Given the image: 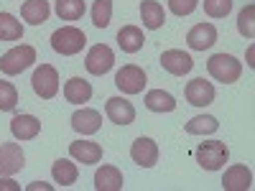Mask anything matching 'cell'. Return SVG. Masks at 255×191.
Masks as SVG:
<instances>
[{
    "label": "cell",
    "instance_id": "cell-1",
    "mask_svg": "<svg viewBox=\"0 0 255 191\" xmlns=\"http://www.w3.org/2000/svg\"><path fill=\"white\" fill-rule=\"evenodd\" d=\"M87 44V36L84 31H79L77 26H61L59 31L51 33V49L61 56H74L84 49Z\"/></svg>",
    "mask_w": 255,
    "mask_h": 191
},
{
    "label": "cell",
    "instance_id": "cell-2",
    "mask_svg": "<svg viewBox=\"0 0 255 191\" xmlns=\"http://www.w3.org/2000/svg\"><path fill=\"white\" fill-rule=\"evenodd\" d=\"M194 156H197V163L204 168V171H220L230 158V148L222 140H207V143L197 145Z\"/></svg>",
    "mask_w": 255,
    "mask_h": 191
},
{
    "label": "cell",
    "instance_id": "cell-3",
    "mask_svg": "<svg viewBox=\"0 0 255 191\" xmlns=\"http://www.w3.org/2000/svg\"><path fill=\"white\" fill-rule=\"evenodd\" d=\"M33 61H36V49L28 44H20V46H13L10 51H5L0 56V72L8 77H15L20 72H26Z\"/></svg>",
    "mask_w": 255,
    "mask_h": 191
},
{
    "label": "cell",
    "instance_id": "cell-4",
    "mask_svg": "<svg viewBox=\"0 0 255 191\" xmlns=\"http://www.w3.org/2000/svg\"><path fill=\"white\" fill-rule=\"evenodd\" d=\"M207 72L215 77L217 82H222V84H232V82L240 79L243 64L232 54H215V56L207 61Z\"/></svg>",
    "mask_w": 255,
    "mask_h": 191
},
{
    "label": "cell",
    "instance_id": "cell-5",
    "mask_svg": "<svg viewBox=\"0 0 255 191\" xmlns=\"http://www.w3.org/2000/svg\"><path fill=\"white\" fill-rule=\"evenodd\" d=\"M31 87L41 99H51L59 95V72L51 64H41L31 77Z\"/></svg>",
    "mask_w": 255,
    "mask_h": 191
},
{
    "label": "cell",
    "instance_id": "cell-6",
    "mask_svg": "<svg viewBox=\"0 0 255 191\" xmlns=\"http://www.w3.org/2000/svg\"><path fill=\"white\" fill-rule=\"evenodd\" d=\"M84 67H87V72L95 74V77L108 74V72L115 67V54H113V49H110L108 44H95V46L87 51Z\"/></svg>",
    "mask_w": 255,
    "mask_h": 191
},
{
    "label": "cell",
    "instance_id": "cell-7",
    "mask_svg": "<svg viewBox=\"0 0 255 191\" xmlns=\"http://www.w3.org/2000/svg\"><path fill=\"white\" fill-rule=\"evenodd\" d=\"M145 82H148L145 72H143L140 67H135V64H128V67H123V69L115 74V87H118L123 95H138V92H143Z\"/></svg>",
    "mask_w": 255,
    "mask_h": 191
},
{
    "label": "cell",
    "instance_id": "cell-8",
    "mask_svg": "<svg viewBox=\"0 0 255 191\" xmlns=\"http://www.w3.org/2000/svg\"><path fill=\"white\" fill-rule=\"evenodd\" d=\"M26 156L18 143H0V176H13L23 171Z\"/></svg>",
    "mask_w": 255,
    "mask_h": 191
},
{
    "label": "cell",
    "instance_id": "cell-9",
    "mask_svg": "<svg viewBox=\"0 0 255 191\" xmlns=\"http://www.w3.org/2000/svg\"><path fill=\"white\" fill-rule=\"evenodd\" d=\"M130 158L140 166V168H153L158 163V145L153 138H135V143L130 145Z\"/></svg>",
    "mask_w": 255,
    "mask_h": 191
},
{
    "label": "cell",
    "instance_id": "cell-10",
    "mask_svg": "<svg viewBox=\"0 0 255 191\" xmlns=\"http://www.w3.org/2000/svg\"><path fill=\"white\" fill-rule=\"evenodd\" d=\"M161 67L174 77H184L194 69V59L181 49H168V51L161 54Z\"/></svg>",
    "mask_w": 255,
    "mask_h": 191
},
{
    "label": "cell",
    "instance_id": "cell-11",
    "mask_svg": "<svg viewBox=\"0 0 255 191\" xmlns=\"http://www.w3.org/2000/svg\"><path fill=\"white\" fill-rule=\"evenodd\" d=\"M189 104H194V107H207V104L215 102V87H212V82L197 77V79H191L186 84V90H184Z\"/></svg>",
    "mask_w": 255,
    "mask_h": 191
},
{
    "label": "cell",
    "instance_id": "cell-12",
    "mask_svg": "<svg viewBox=\"0 0 255 191\" xmlns=\"http://www.w3.org/2000/svg\"><path fill=\"white\" fill-rule=\"evenodd\" d=\"M253 186V174L245 163H235L230 166L225 176H222V189L225 191H248Z\"/></svg>",
    "mask_w": 255,
    "mask_h": 191
},
{
    "label": "cell",
    "instance_id": "cell-13",
    "mask_svg": "<svg viewBox=\"0 0 255 191\" xmlns=\"http://www.w3.org/2000/svg\"><path fill=\"white\" fill-rule=\"evenodd\" d=\"M186 44H189V49H194V51L212 49L217 44V28L212 23H197L186 33Z\"/></svg>",
    "mask_w": 255,
    "mask_h": 191
},
{
    "label": "cell",
    "instance_id": "cell-14",
    "mask_svg": "<svg viewBox=\"0 0 255 191\" xmlns=\"http://www.w3.org/2000/svg\"><path fill=\"white\" fill-rule=\"evenodd\" d=\"M105 112H108L110 122H115V125L135 122V107H133V102H128L125 97H110L108 104H105Z\"/></svg>",
    "mask_w": 255,
    "mask_h": 191
},
{
    "label": "cell",
    "instance_id": "cell-15",
    "mask_svg": "<svg viewBox=\"0 0 255 191\" xmlns=\"http://www.w3.org/2000/svg\"><path fill=\"white\" fill-rule=\"evenodd\" d=\"M72 127L82 135H95L100 127H102V115L92 107H82L72 115Z\"/></svg>",
    "mask_w": 255,
    "mask_h": 191
},
{
    "label": "cell",
    "instance_id": "cell-16",
    "mask_svg": "<svg viewBox=\"0 0 255 191\" xmlns=\"http://www.w3.org/2000/svg\"><path fill=\"white\" fill-rule=\"evenodd\" d=\"M69 156L84 166H92V163L102 161V145L95 140H77L69 145Z\"/></svg>",
    "mask_w": 255,
    "mask_h": 191
},
{
    "label": "cell",
    "instance_id": "cell-17",
    "mask_svg": "<svg viewBox=\"0 0 255 191\" xmlns=\"http://www.w3.org/2000/svg\"><path fill=\"white\" fill-rule=\"evenodd\" d=\"M10 133L15 140H33L41 133V120L33 115H15L10 120Z\"/></svg>",
    "mask_w": 255,
    "mask_h": 191
},
{
    "label": "cell",
    "instance_id": "cell-18",
    "mask_svg": "<svg viewBox=\"0 0 255 191\" xmlns=\"http://www.w3.org/2000/svg\"><path fill=\"white\" fill-rule=\"evenodd\" d=\"M64 99L72 104H84L92 99V84L82 77H72L67 84H64Z\"/></svg>",
    "mask_w": 255,
    "mask_h": 191
},
{
    "label": "cell",
    "instance_id": "cell-19",
    "mask_svg": "<svg viewBox=\"0 0 255 191\" xmlns=\"http://www.w3.org/2000/svg\"><path fill=\"white\" fill-rule=\"evenodd\" d=\"M20 15H23V20H26V23H31V26L46 23L49 15H51L49 0H26V3L20 5Z\"/></svg>",
    "mask_w": 255,
    "mask_h": 191
},
{
    "label": "cell",
    "instance_id": "cell-20",
    "mask_svg": "<svg viewBox=\"0 0 255 191\" xmlns=\"http://www.w3.org/2000/svg\"><path fill=\"white\" fill-rule=\"evenodd\" d=\"M140 20L148 31H158L166 20V13H163V5L158 0H143L140 3Z\"/></svg>",
    "mask_w": 255,
    "mask_h": 191
},
{
    "label": "cell",
    "instance_id": "cell-21",
    "mask_svg": "<svg viewBox=\"0 0 255 191\" xmlns=\"http://www.w3.org/2000/svg\"><path fill=\"white\" fill-rule=\"evenodd\" d=\"M95 189L97 191H120L123 189V174L115 166H102L95 174Z\"/></svg>",
    "mask_w": 255,
    "mask_h": 191
},
{
    "label": "cell",
    "instance_id": "cell-22",
    "mask_svg": "<svg viewBox=\"0 0 255 191\" xmlns=\"http://www.w3.org/2000/svg\"><path fill=\"white\" fill-rule=\"evenodd\" d=\"M143 44H145V36H143V31H140L138 26H123V28L118 31V46H120L125 54L140 51Z\"/></svg>",
    "mask_w": 255,
    "mask_h": 191
},
{
    "label": "cell",
    "instance_id": "cell-23",
    "mask_svg": "<svg viewBox=\"0 0 255 191\" xmlns=\"http://www.w3.org/2000/svg\"><path fill=\"white\" fill-rule=\"evenodd\" d=\"M145 107L151 112H174L176 110V99H174L171 92L151 90V92H145Z\"/></svg>",
    "mask_w": 255,
    "mask_h": 191
},
{
    "label": "cell",
    "instance_id": "cell-24",
    "mask_svg": "<svg viewBox=\"0 0 255 191\" xmlns=\"http://www.w3.org/2000/svg\"><path fill=\"white\" fill-rule=\"evenodd\" d=\"M51 176H54V181L61 184V186H72V184H77L79 168H77V163H72L69 158H59V161H54V166H51Z\"/></svg>",
    "mask_w": 255,
    "mask_h": 191
},
{
    "label": "cell",
    "instance_id": "cell-25",
    "mask_svg": "<svg viewBox=\"0 0 255 191\" xmlns=\"http://www.w3.org/2000/svg\"><path fill=\"white\" fill-rule=\"evenodd\" d=\"M184 127H186V133H191V135H212V133L220 130V122H217V117H212V115H197V117H191Z\"/></svg>",
    "mask_w": 255,
    "mask_h": 191
},
{
    "label": "cell",
    "instance_id": "cell-26",
    "mask_svg": "<svg viewBox=\"0 0 255 191\" xmlns=\"http://www.w3.org/2000/svg\"><path fill=\"white\" fill-rule=\"evenodd\" d=\"M23 38V26L15 20L13 13H0V41H20Z\"/></svg>",
    "mask_w": 255,
    "mask_h": 191
},
{
    "label": "cell",
    "instance_id": "cell-27",
    "mask_svg": "<svg viewBox=\"0 0 255 191\" xmlns=\"http://www.w3.org/2000/svg\"><path fill=\"white\" fill-rule=\"evenodd\" d=\"M54 10L61 20H79L84 10H87V5H84V0H56Z\"/></svg>",
    "mask_w": 255,
    "mask_h": 191
},
{
    "label": "cell",
    "instance_id": "cell-28",
    "mask_svg": "<svg viewBox=\"0 0 255 191\" xmlns=\"http://www.w3.org/2000/svg\"><path fill=\"white\" fill-rule=\"evenodd\" d=\"M113 18V0H95L92 5V23L97 28H108Z\"/></svg>",
    "mask_w": 255,
    "mask_h": 191
},
{
    "label": "cell",
    "instance_id": "cell-29",
    "mask_svg": "<svg viewBox=\"0 0 255 191\" xmlns=\"http://www.w3.org/2000/svg\"><path fill=\"white\" fill-rule=\"evenodd\" d=\"M18 104V90L10 82L0 79V112H13Z\"/></svg>",
    "mask_w": 255,
    "mask_h": 191
},
{
    "label": "cell",
    "instance_id": "cell-30",
    "mask_svg": "<svg viewBox=\"0 0 255 191\" xmlns=\"http://www.w3.org/2000/svg\"><path fill=\"white\" fill-rule=\"evenodd\" d=\"M238 31L245 38H255V5H245L238 15Z\"/></svg>",
    "mask_w": 255,
    "mask_h": 191
},
{
    "label": "cell",
    "instance_id": "cell-31",
    "mask_svg": "<svg viewBox=\"0 0 255 191\" xmlns=\"http://www.w3.org/2000/svg\"><path fill=\"white\" fill-rule=\"evenodd\" d=\"M232 10V0H204V13L209 18H225Z\"/></svg>",
    "mask_w": 255,
    "mask_h": 191
},
{
    "label": "cell",
    "instance_id": "cell-32",
    "mask_svg": "<svg viewBox=\"0 0 255 191\" xmlns=\"http://www.w3.org/2000/svg\"><path fill=\"white\" fill-rule=\"evenodd\" d=\"M197 5H199V0H168V10H171L174 15H191L197 10Z\"/></svg>",
    "mask_w": 255,
    "mask_h": 191
},
{
    "label": "cell",
    "instance_id": "cell-33",
    "mask_svg": "<svg viewBox=\"0 0 255 191\" xmlns=\"http://www.w3.org/2000/svg\"><path fill=\"white\" fill-rule=\"evenodd\" d=\"M18 189H20V186H18L13 179H8V176L0 179V191H18Z\"/></svg>",
    "mask_w": 255,
    "mask_h": 191
},
{
    "label": "cell",
    "instance_id": "cell-34",
    "mask_svg": "<svg viewBox=\"0 0 255 191\" xmlns=\"http://www.w3.org/2000/svg\"><path fill=\"white\" fill-rule=\"evenodd\" d=\"M36 189H51V184H44V181H36L28 186V191H36Z\"/></svg>",
    "mask_w": 255,
    "mask_h": 191
}]
</instances>
